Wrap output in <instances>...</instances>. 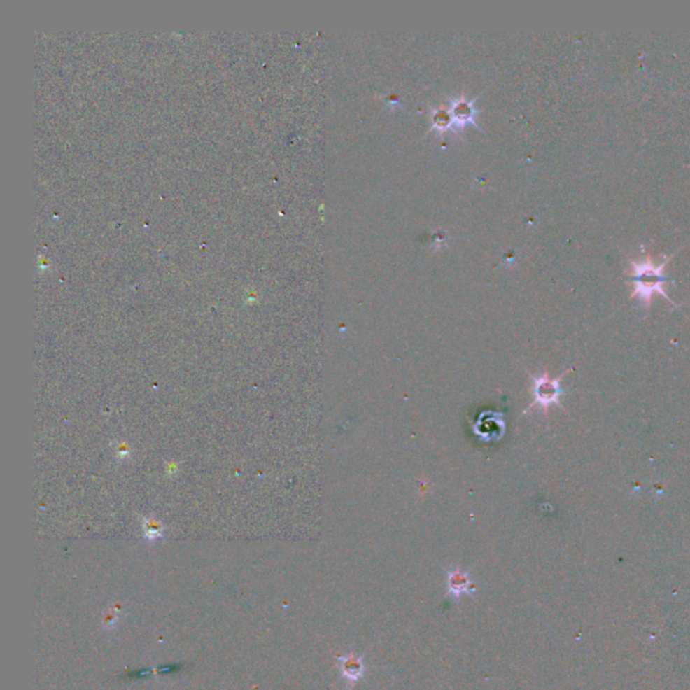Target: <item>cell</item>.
Masks as SVG:
<instances>
[{
  "instance_id": "cell-1",
  "label": "cell",
  "mask_w": 690,
  "mask_h": 690,
  "mask_svg": "<svg viewBox=\"0 0 690 690\" xmlns=\"http://www.w3.org/2000/svg\"><path fill=\"white\" fill-rule=\"evenodd\" d=\"M670 258H666L661 265H655L650 255L642 260H631V272L628 274V281L633 285L631 298H638L646 309L652 307L653 295L661 294L670 304L675 305L670 300L669 294L663 290V285L673 282L663 274V269Z\"/></svg>"
},
{
  "instance_id": "cell-5",
  "label": "cell",
  "mask_w": 690,
  "mask_h": 690,
  "mask_svg": "<svg viewBox=\"0 0 690 690\" xmlns=\"http://www.w3.org/2000/svg\"><path fill=\"white\" fill-rule=\"evenodd\" d=\"M473 101H468L465 99H457L452 106V108L449 109V115H451V119H452V127L464 128L468 123H472L474 126H477L474 123V115L477 113V111L473 108Z\"/></svg>"
},
{
  "instance_id": "cell-2",
  "label": "cell",
  "mask_w": 690,
  "mask_h": 690,
  "mask_svg": "<svg viewBox=\"0 0 690 690\" xmlns=\"http://www.w3.org/2000/svg\"><path fill=\"white\" fill-rule=\"evenodd\" d=\"M569 371H570V368L568 371H565L563 375H560L558 378H554V379L550 378V375L547 372H544L540 376H531L533 378L534 400H533L530 409L534 406H538L546 414L547 410L550 409V406H553V404L563 407L561 398L565 395V390L561 387V381Z\"/></svg>"
},
{
  "instance_id": "cell-3",
  "label": "cell",
  "mask_w": 690,
  "mask_h": 690,
  "mask_svg": "<svg viewBox=\"0 0 690 690\" xmlns=\"http://www.w3.org/2000/svg\"><path fill=\"white\" fill-rule=\"evenodd\" d=\"M474 435L484 441H498L505 433V421L502 414L484 413L473 426Z\"/></svg>"
},
{
  "instance_id": "cell-4",
  "label": "cell",
  "mask_w": 690,
  "mask_h": 690,
  "mask_svg": "<svg viewBox=\"0 0 690 690\" xmlns=\"http://www.w3.org/2000/svg\"><path fill=\"white\" fill-rule=\"evenodd\" d=\"M448 595L458 599L461 595H470L472 592L473 582L468 573L460 568L448 570Z\"/></svg>"
},
{
  "instance_id": "cell-6",
  "label": "cell",
  "mask_w": 690,
  "mask_h": 690,
  "mask_svg": "<svg viewBox=\"0 0 690 690\" xmlns=\"http://www.w3.org/2000/svg\"><path fill=\"white\" fill-rule=\"evenodd\" d=\"M339 665L346 681L353 684L363 678L365 668H364L363 659L360 656L353 654L342 655L339 658Z\"/></svg>"
}]
</instances>
